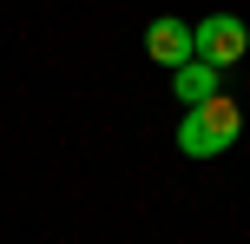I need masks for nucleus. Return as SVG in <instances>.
Listing matches in <instances>:
<instances>
[{
    "label": "nucleus",
    "mask_w": 250,
    "mask_h": 244,
    "mask_svg": "<svg viewBox=\"0 0 250 244\" xmlns=\"http://www.w3.org/2000/svg\"><path fill=\"white\" fill-rule=\"evenodd\" d=\"M191 33H198V60H211L217 73H224V66H237L244 53H250V26L237 20V13H204Z\"/></svg>",
    "instance_id": "2"
},
{
    "label": "nucleus",
    "mask_w": 250,
    "mask_h": 244,
    "mask_svg": "<svg viewBox=\"0 0 250 244\" xmlns=\"http://www.w3.org/2000/svg\"><path fill=\"white\" fill-rule=\"evenodd\" d=\"M237 132H244V106L230 99V92H217V99H204V106L185 112V126H178V152H185V158H217V152L237 145Z\"/></svg>",
    "instance_id": "1"
},
{
    "label": "nucleus",
    "mask_w": 250,
    "mask_h": 244,
    "mask_svg": "<svg viewBox=\"0 0 250 244\" xmlns=\"http://www.w3.org/2000/svg\"><path fill=\"white\" fill-rule=\"evenodd\" d=\"M171 92H178L185 106H204V99H217V92H224V73H217L211 60H185V66L171 73Z\"/></svg>",
    "instance_id": "4"
},
{
    "label": "nucleus",
    "mask_w": 250,
    "mask_h": 244,
    "mask_svg": "<svg viewBox=\"0 0 250 244\" xmlns=\"http://www.w3.org/2000/svg\"><path fill=\"white\" fill-rule=\"evenodd\" d=\"M145 53L158 66H185V60H198V33H191V20H178V13H158V20L145 26Z\"/></svg>",
    "instance_id": "3"
}]
</instances>
